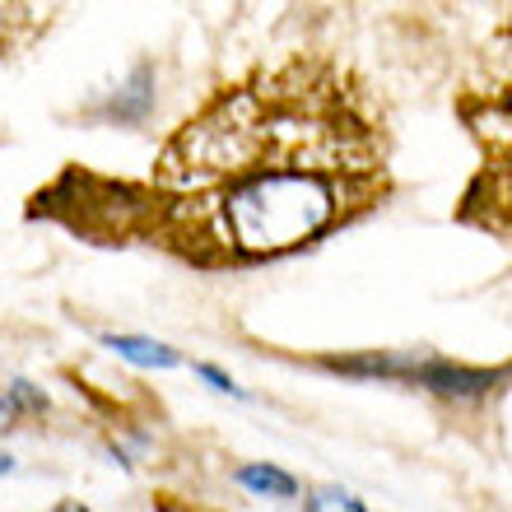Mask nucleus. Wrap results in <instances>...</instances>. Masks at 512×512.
<instances>
[{
  "instance_id": "obj_1",
  "label": "nucleus",
  "mask_w": 512,
  "mask_h": 512,
  "mask_svg": "<svg viewBox=\"0 0 512 512\" xmlns=\"http://www.w3.org/2000/svg\"><path fill=\"white\" fill-rule=\"evenodd\" d=\"M387 187L378 112L326 61H289L224 89L159 163L177 243L205 266L289 256L368 215Z\"/></svg>"
},
{
  "instance_id": "obj_2",
  "label": "nucleus",
  "mask_w": 512,
  "mask_h": 512,
  "mask_svg": "<svg viewBox=\"0 0 512 512\" xmlns=\"http://www.w3.org/2000/svg\"><path fill=\"white\" fill-rule=\"evenodd\" d=\"M326 373L340 378H387V382H410L433 396H452V401H475L489 396L499 382L512 378V368H466L452 359H410V354H340V359H322Z\"/></svg>"
},
{
  "instance_id": "obj_3",
  "label": "nucleus",
  "mask_w": 512,
  "mask_h": 512,
  "mask_svg": "<svg viewBox=\"0 0 512 512\" xmlns=\"http://www.w3.org/2000/svg\"><path fill=\"white\" fill-rule=\"evenodd\" d=\"M485 135V182L489 187V210L499 224H512V84L499 89V98L489 103L485 122L475 126Z\"/></svg>"
},
{
  "instance_id": "obj_4",
  "label": "nucleus",
  "mask_w": 512,
  "mask_h": 512,
  "mask_svg": "<svg viewBox=\"0 0 512 512\" xmlns=\"http://www.w3.org/2000/svg\"><path fill=\"white\" fill-rule=\"evenodd\" d=\"M149 108H154V70L135 66L131 80L103 103V117H108V122H145Z\"/></svg>"
},
{
  "instance_id": "obj_5",
  "label": "nucleus",
  "mask_w": 512,
  "mask_h": 512,
  "mask_svg": "<svg viewBox=\"0 0 512 512\" xmlns=\"http://www.w3.org/2000/svg\"><path fill=\"white\" fill-rule=\"evenodd\" d=\"M103 345L117 350L126 364L135 368H173L177 364V350L173 345H163V340H149V336H126V331H103Z\"/></svg>"
},
{
  "instance_id": "obj_6",
  "label": "nucleus",
  "mask_w": 512,
  "mask_h": 512,
  "mask_svg": "<svg viewBox=\"0 0 512 512\" xmlns=\"http://www.w3.org/2000/svg\"><path fill=\"white\" fill-rule=\"evenodd\" d=\"M47 410V391L33 387V382L14 378V382H0V433L14 429V419L24 415H42Z\"/></svg>"
},
{
  "instance_id": "obj_7",
  "label": "nucleus",
  "mask_w": 512,
  "mask_h": 512,
  "mask_svg": "<svg viewBox=\"0 0 512 512\" xmlns=\"http://www.w3.org/2000/svg\"><path fill=\"white\" fill-rule=\"evenodd\" d=\"M238 485L247 489V494H261V499H294L298 494V480L289 471H280V466H238V475H233Z\"/></svg>"
},
{
  "instance_id": "obj_8",
  "label": "nucleus",
  "mask_w": 512,
  "mask_h": 512,
  "mask_svg": "<svg viewBox=\"0 0 512 512\" xmlns=\"http://www.w3.org/2000/svg\"><path fill=\"white\" fill-rule=\"evenodd\" d=\"M303 512H368L364 499H354L350 489H312Z\"/></svg>"
},
{
  "instance_id": "obj_9",
  "label": "nucleus",
  "mask_w": 512,
  "mask_h": 512,
  "mask_svg": "<svg viewBox=\"0 0 512 512\" xmlns=\"http://www.w3.org/2000/svg\"><path fill=\"white\" fill-rule=\"evenodd\" d=\"M196 373H201V378L210 382L215 391H224V396H238V401H247V391L238 387V382H233L229 373H224V368H215V364H196Z\"/></svg>"
},
{
  "instance_id": "obj_10",
  "label": "nucleus",
  "mask_w": 512,
  "mask_h": 512,
  "mask_svg": "<svg viewBox=\"0 0 512 512\" xmlns=\"http://www.w3.org/2000/svg\"><path fill=\"white\" fill-rule=\"evenodd\" d=\"M52 512H89L84 503H61V508H52Z\"/></svg>"
},
{
  "instance_id": "obj_11",
  "label": "nucleus",
  "mask_w": 512,
  "mask_h": 512,
  "mask_svg": "<svg viewBox=\"0 0 512 512\" xmlns=\"http://www.w3.org/2000/svg\"><path fill=\"white\" fill-rule=\"evenodd\" d=\"M14 471V457H0V475H10Z\"/></svg>"
}]
</instances>
